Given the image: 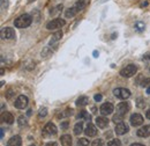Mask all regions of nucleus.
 Wrapping results in <instances>:
<instances>
[{"instance_id":"473e14b6","label":"nucleus","mask_w":150,"mask_h":146,"mask_svg":"<svg viewBox=\"0 0 150 146\" xmlns=\"http://www.w3.org/2000/svg\"><path fill=\"white\" fill-rule=\"evenodd\" d=\"M8 6V0H1V9L5 11Z\"/></svg>"},{"instance_id":"7ed1b4c3","label":"nucleus","mask_w":150,"mask_h":146,"mask_svg":"<svg viewBox=\"0 0 150 146\" xmlns=\"http://www.w3.org/2000/svg\"><path fill=\"white\" fill-rule=\"evenodd\" d=\"M137 72V66L134 64H129L127 66H125L121 71H120V75L124 78H131L133 75H135V73Z\"/></svg>"},{"instance_id":"412c9836","label":"nucleus","mask_w":150,"mask_h":146,"mask_svg":"<svg viewBox=\"0 0 150 146\" xmlns=\"http://www.w3.org/2000/svg\"><path fill=\"white\" fill-rule=\"evenodd\" d=\"M82 132H84V131H83V123H82V122H77L74 127V133L76 136H79V135H81Z\"/></svg>"},{"instance_id":"2eb2a0df","label":"nucleus","mask_w":150,"mask_h":146,"mask_svg":"<svg viewBox=\"0 0 150 146\" xmlns=\"http://www.w3.org/2000/svg\"><path fill=\"white\" fill-rule=\"evenodd\" d=\"M84 133L88 136V137H95L97 135V128L95 127L93 123H89L87 125V128L84 130Z\"/></svg>"},{"instance_id":"37998d69","label":"nucleus","mask_w":150,"mask_h":146,"mask_svg":"<svg viewBox=\"0 0 150 146\" xmlns=\"http://www.w3.org/2000/svg\"><path fill=\"white\" fill-rule=\"evenodd\" d=\"M147 93H148V94H150V87H148V88H147Z\"/></svg>"},{"instance_id":"a878e982","label":"nucleus","mask_w":150,"mask_h":146,"mask_svg":"<svg viewBox=\"0 0 150 146\" xmlns=\"http://www.w3.org/2000/svg\"><path fill=\"white\" fill-rule=\"evenodd\" d=\"M124 117H125V115H120V114H115L114 116H113L112 121L117 124V123H119V122H122V120H124Z\"/></svg>"},{"instance_id":"7c9ffc66","label":"nucleus","mask_w":150,"mask_h":146,"mask_svg":"<svg viewBox=\"0 0 150 146\" xmlns=\"http://www.w3.org/2000/svg\"><path fill=\"white\" fill-rule=\"evenodd\" d=\"M91 145L93 146H103L104 145V140H103V139H100V138H99V139H96L95 142L91 143Z\"/></svg>"},{"instance_id":"4468645a","label":"nucleus","mask_w":150,"mask_h":146,"mask_svg":"<svg viewBox=\"0 0 150 146\" xmlns=\"http://www.w3.org/2000/svg\"><path fill=\"white\" fill-rule=\"evenodd\" d=\"M136 136L140 138H147L150 136V125H144L136 131Z\"/></svg>"},{"instance_id":"4be33fe9","label":"nucleus","mask_w":150,"mask_h":146,"mask_svg":"<svg viewBox=\"0 0 150 146\" xmlns=\"http://www.w3.org/2000/svg\"><path fill=\"white\" fill-rule=\"evenodd\" d=\"M72 112H73V109H69V108H68V109H66L65 111L60 112V114H59L57 117H58L59 120H60V118H65V117H68V116H71V115H72Z\"/></svg>"},{"instance_id":"9b49d317","label":"nucleus","mask_w":150,"mask_h":146,"mask_svg":"<svg viewBox=\"0 0 150 146\" xmlns=\"http://www.w3.org/2000/svg\"><path fill=\"white\" fill-rule=\"evenodd\" d=\"M1 38L2 39H13V38H15V31L12 28H2Z\"/></svg>"},{"instance_id":"72a5a7b5","label":"nucleus","mask_w":150,"mask_h":146,"mask_svg":"<svg viewBox=\"0 0 150 146\" xmlns=\"http://www.w3.org/2000/svg\"><path fill=\"white\" fill-rule=\"evenodd\" d=\"M136 102H137V107H139V108H143V107L146 106V104H144V101H142L141 99H137Z\"/></svg>"},{"instance_id":"6ab92c4d","label":"nucleus","mask_w":150,"mask_h":146,"mask_svg":"<svg viewBox=\"0 0 150 146\" xmlns=\"http://www.w3.org/2000/svg\"><path fill=\"white\" fill-rule=\"evenodd\" d=\"M89 103V97L88 96H86V95H82V96H80L77 100H76V106L77 107H83V106H87Z\"/></svg>"},{"instance_id":"f03ea898","label":"nucleus","mask_w":150,"mask_h":146,"mask_svg":"<svg viewBox=\"0 0 150 146\" xmlns=\"http://www.w3.org/2000/svg\"><path fill=\"white\" fill-rule=\"evenodd\" d=\"M31 22H33V18L30 14H22L14 21V26L16 28H27L31 24Z\"/></svg>"},{"instance_id":"a19ab883","label":"nucleus","mask_w":150,"mask_h":146,"mask_svg":"<svg viewBox=\"0 0 150 146\" xmlns=\"http://www.w3.org/2000/svg\"><path fill=\"white\" fill-rule=\"evenodd\" d=\"M0 137H1V138L4 137V129H1V135H0Z\"/></svg>"},{"instance_id":"dca6fc26","label":"nucleus","mask_w":150,"mask_h":146,"mask_svg":"<svg viewBox=\"0 0 150 146\" xmlns=\"http://www.w3.org/2000/svg\"><path fill=\"white\" fill-rule=\"evenodd\" d=\"M8 146H21L22 145V139L20 136H13L8 142H7Z\"/></svg>"},{"instance_id":"9d476101","label":"nucleus","mask_w":150,"mask_h":146,"mask_svg":"<svg viewBox=\"0 0 150 146\" xmlns=\"http://www.w3.org/2000/svg\"><path fill=\"white\" fill-rule=\"evenodd\" d=\"M131 109V103L129 102H120L117 106V114L120 115H125L126 112H128Z\"/></svg>"},{"instance_id":"f257e3e1","label":"nucleus","mask_w":150,"mask_h":146,"mask_svg":"<svg viewBox=\"0 0 150 146\" xmlns=\"http://www.w3.org/2000/svg\"><path fill=\"white\" fill-rule=\"evenodd\" d=\"M84 7H86V1H84V0H77L73 7L68 8V9L65 12V16H66V18H73V16L76 15L80 11H82Z\"/></svg>"},{"instance_id":"20e7f679","label":"nucleus","mask_w":150,"mask_h":146,"mask_svg":"<svg viewBox=\"0 0 150 146\" xmlns=\"http://www.w3.org/2000/svg\"><path fill=\"white\" fill-rule=\"evenodd\" d=\"M57 132H58V129H57V127L52 122L46 123V125L43 129V136H44V137H52V136H56Z\"/></svg>"},{"instance_id":"39448f33","label":"nucleus","mask_w":150,"mask_h":146,"mask_svg":"<svg viewBox=\"0 0 150 146\" xmlns=\"http://www.w3.org/2000/svg\"><path fill=\"white\" fill-rule=\"evenodd\" d=\"M113 95L119 100H126L131 96V92L126 88H115L113 89Z\"/></svg>"},{"instance_id":"4c0bfd02","label":"nucleus","mask_w":150,"mask_h":146,"mask_svg":"<svg viewBox=\"0 0 150 146\" xmlns=\"http://www.w3.org/2000/svg\"><path fill=\"white\" fill-rule=\"evenodd\" d=\"M146 116H147V118H148V120H150V109L148 110V111H147V114H146Z\"/></svg>"},{"instance_id":"f3484780","label":"nucleus","mask_w":150,"mask_h":146,"mask_svg":"<svg viewBox=\"0 0 150 146\" xmlns=\"http://www.w3.org/2000/svg\"><path fill=\"white\" fill-rule=\"evenodd\" d=\"M2 121L7 124H13L14 123V116L12 112H8V111H5L2 112Z\"/></svg>"},{"instance_id":"ea45409f","label":"nucleus","mask_w":150,"mask_h":146,"mask_svg":"<svg viewBox=\"0 0 150 146\" xmlns=\"http://www.w3.org/2000/svg\"><path fill=\"white\" fill-rule=\"evenodd\" d=\"M132 146H143L142 144H137V143H134V144H132Z\"/></svg>"},{"instance_id":"a211bd4d","label":"nucleus","mask_w":150,"mask_h":146,"mask_svg":"<svg viewBox=\"0 0 150 146\" xmlns=\"http://www.w3.org/2000/svg\"><path fill=\"white\" fill-rule=\"evenodd\" d=\"M60 143L64 146H71L72 145V137L71 135H64L60 137Z\"/></svg>"},{"instance_id":"6e6552de","label":"nucleus","mask_w":150,"mask_h":146,"mask_svg":"<svg viewBox=\"0 0 150 146\" xmlns=\"http://www.w3.org/2000/svg\"><path fill=\"white\" fill-rule=\"evenodd\" d=\"M114 131H115V133L118 136H122V135H125V133H127L129 131V127L125 122H119L118 124H115Z\"/></svg>"},{"instance_id":"e433bc0d","label":"nucleus","mask_w":150,"mask_h":146,"mask_svg":"<svg viewBox=\"0 0 150 146\" xmlns=\"http://www.w3.org/2000/svg\"><path fill=\"white\" fill-rule=\"evenodd\" d=\"M143 58H144V59H150V52H148V54H146Z\"/></svg>"},{"instance_id":"f704fd0d","label":"nucleus","mask_w":150,"mask_h":146,"mask_svg":"<svg viewBox=\"0 0 150 146\" xmlns=\"http://www.w3.org/2000/svg\"><path fill=\"white\" fill-rule=\"evenodd\" d=\"M95 101H97V102H99V101H102V95L100 94H96L94 96Z\"/></svg>"},{"instance_id":"cd10ccee","label":"nucleus","mask_w":150,"mask_h":146,"mask_svg":"<svg viewBox=\"0 0 150 146\" xmlns=\"http://www.w3.org/2000/svg\"><path fill=\"white\" fill-rule=\"evenodd\" d=\"M47 115V108H45V107H42L39 111H38V116L40 117V118H43V117H45Z\"/></svg>"},{"instance_id":"bb28decb","label":"nucleus","mask_w":150,"mask_h":146,"mask_svg":"<svg viewBox=\"0 0 150 146\" xmlns=\"http://www.w3.org/2000/svg\"><path fill=\"white\" fill-rule=\"evenodd\" d=\"M18 123H19V125L21 128H23V127H27V118L24 117V116H20L19 120H18Z\"/></svg>"},{"instance_id":"0eeeda50","label":"nucleus","mask_w":150,"mask_h":146,"mask_svg":"<svg viewBox=\"0 0 150 146\" xmlns=\"http://www.w3.org/2000/svg\"><path fill=\"white\" fill-rule=\"evenodd\" d=\"M64 24H65V21H64L62 19H54V20L50 21V22L46 24V28L50 29V30H56V29L61 28Z\"/></svg>"},{"instance_id":"423d86ee","label":"nucleus","mask_w":150,"mask_h":146,"mask_svg":"<svg viewBox=\"0 0 150 146\" xmlns=\"http://www.w3.org/2000/svg\"><path fill=\"white\" fill-rule=\"evenodd\" d=\"M28 103H29V100L25 95H20L18 96V99L15 100V108L18 109H25L28 107Z\"/></svg>"},{"instance_id":"c756f323","label":"nucleus","mask_w":150,"mask_h":146,"mask_svg":"<svg viewBox=\"0 0 150 146\" xmlns=\"http://www.w3.org/2000/svg\"><path fill=\"white\" fill-rule=\"evenodd\" d=\"M108 145L109 146H120L121 145V142H120L119 139H112L111 142L108 143Z\"/></svg>"},{"instance_id":"5701e85b","label":"nucleus","mask_w":150,"mask_h":146,"mask_svg":"<svg viewBox=\"0 0 150 146\" xmlns=\"http://www.w3.org/2000/svg\"><path fill=\"white\" fill-rule=\"evenodd\" d=\"M79 118H84L86 121H90V115H89V112L87 111V110H82V111H80V114H79V116H77Z\"/></svg>"},{"instance_id":"1a4fd4ad","label":"nucleus","mask_w":150,"mask_h":146,"mask_svg":"<svg viewBox=\"0 0 150 146\" xmlns=\"http://www.w3.org/2000/svg\"><path fill=\"white\" fill-rule=\"evenodd\" d=\"M100 114L102 115H104V116H109V115H111L113 112V110H114V107H113V104L111 102H105V103H103L102 106H100Z\"/></svg>"},{"instance_id":"f8f14e48","label":"nucleus","mask_w":150,"mask_h":146,"mask_svg":"<svg viewBox=\"0 0 150 146\" xmlns=\"http://www.w3.org/2000/svg\"><path fill=\"white\" fill-rule=\"evenodd\" d=\"M109 118L106 117V116H98V117H96V125L98 127L99 129H105L108 125H109Z\"/></svg>"},{"instance_id":"79ce46f5","label":"nucleus","mask_w":150,"mask_h":146,"mask_svg":"<svg viewBox=\"0 0 150 146\" xmlns=\"http://www.w3.org/2000/svg\"><path fill=\"white\" fill-rule=\"evenodd\" d=\"M94 56H95V57H97V56H98V52H97V51H95V52H94Z\"/></svg>"},{"instance_id":"58836bf2","label":"nucleus","mask_w":150,"mask_h":146,"mask_svg":"<svg viewBox=\"0 0 150 146\" xmlns=\"http://www.w3.org/2000/svg\"><path fill=\"white\" fill-rule=\"evenodd\" d=\"M144 6H148V2L147 1H144L143 4H141V7H144Z\"/></svg>"},{"instance_id":"393cba45","label":"nucleus","mask_w":150,"mask_h":146,"mask_svg":"<svg viewBox=\"0 0 150 146\" xmlns=\"http://www.w3.org/2000/svg\"><path fill=\"white\" fill-rule=\"evenodd\" d=\"M61 9H62V5H58V6H56L54 8L51 9L50 14H51V15H57V14H59V13L61 12Z\"/></svg>"},{"instance_id":"ddd939ff","label":"nucleus","mask_w":150,"mask_h":146,"mask_svg":"<svg viewBox=\"0 0 150 146\" xmlns=\"http://www.w3.org/2000/svg\"><path fill=\"white\" fill-rule=\"evenodd\" d=\"M129 121H131V124L133 127H139L143 123V116L141 114H133Z\"/></svg>"},{"instance_id":"b1692460","label":"nucleus","mask_w":150,"mask_h":146,"mask_svg":"<svg viewBox=\"0 0 150 146\" xmlns=\"http://www.w3.org/2000/svg\"><path fill=\"white\" fill-rule=\"evenodd\" d=\"M135 29L137 30V31H143L144 30V28H146V24L142 22V21H137L136 23H135Z\"/></svg>"},{"instance_id":"c9c22d12","label":"nucleus","mask_w":150,"mask_h":146,"mask_svg":"<svg viewBox=\"0 0 150 146\" xmlns=\"http://www.w3.org/2000/svg\"><path fill=\"white\" fill-rule=\"evenodd\" d=\"M61 128H62V129H67V128H68V122H64V123L61 124Z\"/></svg>"},{"instance_id":"aec40b11","label":"nucleus","mask_w":150,"mask_h":146,"mask_svg":"<svg viewBox=\"0 0 150 146\" xmlns=\"http://www.w3.org/2000/svg\"><path fill=\"white\" fill-rule=\"evenodd\" d=\"M61 37H62V31H57V33H54L52 35V37H51V41H50L49 45H53L59 39H61Z\"/></svg>"},{"instance_id":"c85d7f7f","label":"nucleus","mask_w":150,"mask_h":146,"mask_svg":"<svg viewBox=\"0 0 150 146\" xmlns=\"http://www.w3.org/2000/svg\"><path fill=\"white\" fill-rule=\"evenodd\" d=\"M77 145L79 146H87V145H89V142H88L86 138H80V139L77 140Z\"/></svg>"},{"instance_id":"2f4dec72","label":"nucleus","mask_w":150,"mask_h":146,"mask_svg":"<svg viewBox=\"0 0 150 146\" xmlns=\"http://www.w3.org/2000/svg\"><path fill=\"white\" fill-rule=\"evenodd\" d=\"M143 87H150V78H147V79H144L143 81H142V84H141Z\"/></svg>"}]
</instances>
